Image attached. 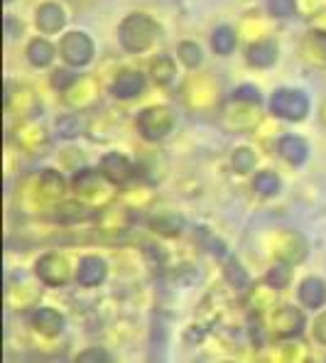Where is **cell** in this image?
<instances>
[{
    "instance_id": "23",
    "label": "cell",
    "mask_w": 326,
    "mask_h": 363,
    "mask_svg": "<svg viewBox=\"0 0 326 363\" xmlns=\"http://www.w3.org/2000/svg\"><path fill=\"white\" fill-rule=\"evenodd\" d=\"M255 164V157L250 150H245V147H240V150H236V155H233V167L238 169V172H250Z\"/></svg>"
},
{
    "instance_id": "4",
    "label": "cell",
    "mask_w": 326,
    "mask_h": 363,
    "mask_svg": "<svg viewBox=\"0 0 326 363\" xmlns=\"http://www.w3.org/2000/svg\"><path fill=\"white\" fill-rule=\"evenodd\" d=\"M60 55L72 67H86L94 60V42L86 32H67L60 42Z\"/></svg>"
},
{
    "instance_id": "7",
    "label": "cell",
    "mask_w": 326,
    "mask_h": 363,
    "mask_svg": "<svg viewBox=\"0 0 326 363\" xmlns=\"http://www.w3.org/2000/svg\"><path fill=\"white\" fill-rule=\"evenodd\" d=\"M116 99H135V96H140L142 91H145V77H142L140 72H135V69H128V72H120L118 77H116L113 86Z\"/></svg>"
},
{
    "instance_id": "15",
    "label": "cell",
    "mask_w": 326,
    "mask_h": 363,
    "mask_svg": "<svg viewBox=\"0 0 326 363\" xmlns=\"http://www.w3.org/2000/svg\"><path fill=\"white\" fill-rule=\"evenodd\" d=\"M57 50L52 42L42 40V37H35V40L28 45V60L35 64V67H50L52 60H55Z\"/></svg>"
},
{
    "instance_id": "6",
    "label": "cell",
    "mask_w": 326,
    "mask_h": 363,
    "mask_svg": "<svg viewBox=\"0 0 326 363\" xmlns=\"http://www.w3.org/2000/svg\"><path fill=\"white\" fill-rule=\"evenodd\" d=\"M101 174H103L111 184L123 186L135 177V164L118 152H108L103 160H101Z\"/></svg>"
},
{
    "instance_id": "22",
    "label": "cell",
    "mask_w": 326,
    "mask_h": 363,
    "mask_svg": "<svg viewBox=\"0 0 326 363\" xmlns=\"http://www.w3.org/2000/svg\"><path fill=\"white\" fill-rule=\"evenodd\" d=\"M267 282H270L272 287H277V290L285 287L287 282H290V268H287V265H275V268L267 272Z\"/></svg>"
},
{
    "instance_id": "5",
    "label": "cell",
    "mask_w": 326,
    "mask_h": 363,
    "mask_svg": "<svg viewBox=\"0 0 326 363\" xmlns=\"http://www.w3.org/2000/svg\"><path fill=\"white\" fill-rule=\"evenodd\" d=\"M37 275L45 285L50 287H60V285H67L69 280V263L67 258L60 253H47L37 260Z\"/></svg>"
},
{
    "instance_id": "2",
    "label": "cell",
    "mask_w": 326,
    "mask_h": 363,
    "mask_svg": "<svg viewBox=\"0 0 326 363\" xmlns=\"http://www.w3.org/2000/svg\"><path fill=\"white\" fill-rule=\"evenodd\" d=\"M270 111L277 118L285 121H302L309 113V99L304 91L299 89H280L272 94Z\"/></svg>"
},
{
    "instance_id": "17",
    "label": "cell",
    "mask_w": 326,
    "mask_h": 363,
    "mask_svg": "<svg viewBox=\"0 0 326 363\" xmlns=\"http://www.w3.org/2000/svg\"><path fill=\"white\" fill-rule=\"evenodd\" d=\"M211 47L218 55H231L233 47H236V32L231 28H218L211 35Z\"/></svg>"
},
{
    "instance_id": "8",
    "label": "cell",
    "mask_w": 326,
    "mask_h": 363,
    "mask_svg": "<svg viewBox=\"0 0 326 363\" xmlns=\"http://www.w3.org/2000/svg\"><path fill=\"white\" fill-rule=\"evenodd\" d=\"M106 263L99 258V255H86V258L79 260V268H77V280L79 285L84 287H96L106 280Z\"/></svg>"
},
{
    "instance_id": "13",
    "label": "cell",
    "mask_w": 326,
    "mask_h": 363,
    "mask_svg": "<svg viewBox=\"0 0 326 363\" xmlns=\"http://www.w3.org/2000/svg\"><path fill=\"white\" fill-rule=\"evenodd\" d=\"M299 302L312 309L322 307L326 302V285L319 277H307V280L299 285Z\"/></svg>"
},
{
    "instance_id": "19",
    "label": "cell",
    "mask_w": 326,
    "mask_h": 363,
    "mask_svg": "<svg viewBox=\"0 0 326 363\" xmlns=\"http://www.w3.org/2000/svg\"><path fill=\"white\" fill-rule=\"evenodd\" d=\"M177 55L189 69H194V67H199V64H201V50H199V45H196V42H181V45L177 47Z\"/></svg>"
},
{
    "instance_id": "29",
    "label": "cell",
    "mask_w": 326,
    "mask_h": 363,
    "mask_svg": "<svg viewBox=\"0 0 326 363\" xmlns=\"http://www.w3.org/2000/svg\"><path fill=\"white\" fill-rule=\"evenodd\" d=\"M314 336L326 344V312L317 319V322H314Z\"/></svg>"
},
{
    "instance_id": "25",
    "label": "cell",
    "mask_w": 326,
    "mask_h": 363,
    "mask_svg": "<svg viewBox=\"0 0 326 363\" xmlns=\"http://www.w3.org/2000/svg\"><path fill=\"white\" fill-rule=\"evenodd\" d=\"M77 74L74 72H67V69H60V72L55 74V77H52V86L55 89H60V91H67L69 86H72L74 82H77Z\"/></svg>"
},
{
    "instance_id": "26",
    "label": "cell",
    "mask_w": 326,
    "mask_h": 363,
    "mask_svg": "<svg viewBox=\"0 0 326 363\" xmlns=\"http://www.w3.org/2000/svg\"><path fill=\"white\" fill-rule=\"evenodd\" d=\"M309 45L314 47V52H317L322 60H326V32H312V35H309Z\"/></svg>"
},
{
    "instance_id": "1",
    "label": "cell",
    "mask_w": 326,
    "mask_h": 363,
    "mask_svg": "<svg viewBox=\"0 0 326 363\" xmlns=\"http://www.w3.org/2000/svg\"><path fill=\"white\" fill-rule=\"evenodd\" d=\"M157 32H159L157 23H154L150 15L133 13L120 23L118 40H120V45L125 52H145L147 47L154 42Z\"/></svg>"
},
{
    "instance_id": "12",
    "label": "cell",
    "mask_w": 326,
    "mask_h": 363,
    "mask_svg": "<svg viewBox=\"0 0 326 363\" xmlns=\"http://www.w3.org/2000/svg\"><path fill=\"white\" fill-rule=\"evenodd\" d=\"M304 317L295 307H285L275 314V334L277 336H295L302 332Z\"/></svg>"
},
{
    "instance_id": "18",
    "label": "cell",
    "mask_w": 326,
    "mask_h": 363,
    "mask_svg": "<svg viewBox=\"0 0 326 363\" xmlns=\"http://www.w3.org/2000/svg\"><path fill=\"white\" fill-rule=\"evenodd\" d=\"M253 189L265 196L277 194V191H280V177H277L275 172H258L253 179Z\"/></svg>"
},
{
    "instance_id": "27",
    "label": "cell",
    "mask_w": 326,
    "mask_h": 363,
    "mask_svg": "<svg viewBox=\"0 0 326 363\" xmlns=\"http://www.w3.org/2000/svg\"><path fill=\"white\" fill-rule=\"evenodd\" d=\"M233 99H236V101H248V104H258L260 94H258V89H253V86H240V89H236Z\"/></svg>"
},
{
    "instance_id": "16",
    "label": "cell",
    "mask_w": 326,
    "mask_h": 363,
    "mask_svg": "<svg viewBox=\"0 0 326 363\" xmlns=\"http://www.w3.org/2000/svg\"><path fill=\"white\" fill-rule=\"evenodd\" d=\"M150 72H152V79L154 84H159V86H164V84H169L174 79V62L169 60V57H157L152 64H150Z\"/></svg>"
},
{
    "instance_id": "28",
    "label": "cell",
    "mask_w": 326,
    "mask_h": 363,
    "mask_svg": "<svg viewBox=\"0 0 326 363\" xmlns=\"http://www.w3.org/2000/svg\"><path fill=\"white\" fill-rule=\"evenodd\" d=\"M111 361V356L106 354V351L101 349H91V351H84V354H79V361Z\"/></svg>"
},
{
    "instance_id": "24",
    "label": "cell",
    "mask_w": 326,
    "mask_h": 363,
    "mask_svg": "<svg viewBox=\"0 0 326 363\" xmlns=\"http://www.w3.org/2000/svg\"><path fill=\"white\" fill-rule=\"evenodd\" d=\"M57 128H60V133L64 138H74L82 133V121H79L77 116H67V118H62L57 123Z\"/></svg>"
},
{
    "instance_id": "9",
    "label": "cell",
    "mask_w": 326,
    "mask_h": 363,
    "mask_svg": "<svg viewBox=\"0 0 326 363\" xmlns=\"http://www.w3.org/2000/svg\"><path fill=\"white\" fill-rule=\"evenodd\" d=\"M30 324H32V329L40 332L42 336H57V334H62V329H64V317L57 309L42 307V309H37V312H32Z\"/></svg>"
},
{
    "instance_id": "3",
    "label": "cell",
    "mask_w": 326,
    "mask_h": 363,
    "mask_svg": "<svg viewBox=\"0 0 326 363\" xmlns=\"http://www.w3.org/2000/svg\"><path fill=\"white\" fill-rule=\"evenodd\" d=\"M174 123H177V118L167 106H152V108H145L137 116V130L147 140H162L164 135H169Z\"/></svg>"
},
{
    "instance_id": "11",
    "label": "cell",
    "mask_w": 326,
    "mask_h": 363,
    "mask_svg": "<svg viewBox=\"0 0 326 363\" xmlns=\"http://www.w3.org/2000/svg\"><path fill=\"white\" fill-rule=\"evenodd\" d=\"M277 152H280V157L282 160H287L290 164H302L304 160H307V143L302 140V138H297V135H285V138H280V143H277Z\"/></svg>"
},
{
    "instance_id": "10",
    "label": "cell",
    "mask_w": 326,
    "mask_h": 363,
    "mask_svg": "<svg viewBox=\"0 0 326 363\" xmlns=\"http://www.w3.org/2000/svg\"><path fill=\"white\" fill-rule=\"evenodd\" d=\"M64 10L62 5L57 3H42L40 8H37V15H35V23L40 32H47V35H55V32H60L64 28Z\"/></svg>"
},
{
    "instance_id": "14",
    "label": "cell",
    "mask_w": 326,
    "mask_h": 363,
    "mask_svg": "<svg viewBox=\"0 0 326 363\" xmlns=\"http://www.w3.org/2000/svg\"><path fill=\"white\" fill-rule=\"evenodd\" d=\"M275 60H277V45L275 42L260 40V42H255V45L248 47V62L253 64V67H260V69L272 67Z\"/></svg>"
},
{
    "instance_id": "20",
    "label": "cell",
    "mask_w": 326,
    "mask_h": 363,
    "mask_svg": "<svg viewBox=\"0 0 326 363\" xmlns=\"http://www.w3.org/2000/svg\"><path fill=\"white\" fill-rule=\"evenodd\" d=\"M57 218L60 221H82V218H91V211L82 204H64Z\"/></svg>"
},
{
    "instance_id": "21",
    "label": "cell",
    "mask_w": 326,
    "mask_h": 363,
    "mask_svg": "<svg viewBox=\"0 0 326 363\" xmlns=\"http://www.w3.org/2000/svg\"><path fill=\"white\" fill-rule=\"evenodd\" d=\"M267 8L275 18H290L295 13V0H267Z\"/></svg>"
}]
</instances>
